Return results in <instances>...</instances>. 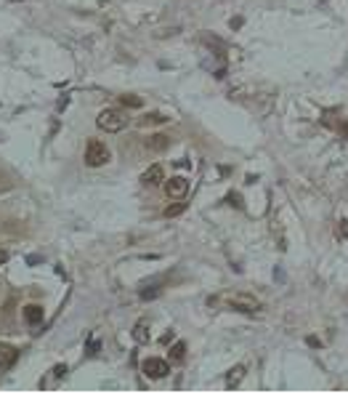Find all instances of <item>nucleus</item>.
Instances as JSON below:
<instances>
[{
  "label": "nucleus",
  "instance_id": "nucleus-17",
  "mask_svg": "<svg viewBox=\"0 0 348 394\" xmlns=\"http://www.w3.org/2000/svg\"><path fill=\"white\" fill-rule=\"evenodd\" d=\"M67 376V365H56L54 368V378H64Z\"/></svg>",
  "mask_w": 348,
  "mask_h": 394
},
{
  "label": "nucleus",
  "instance_id": "nucleus-15",
  "mask_svg": "<svg viewBox=\"0 0 348 394\" xmlns=\"http://www.w3.org/2000/svg\"><path fill=\"white\" fill-rule=\"evenodd\" d=\"M186 211V203H176V205H167V208H165V216H167V219H173V216H181Z\"/></svg>",
  "mask_w": 348,
  "mask_h": 394
},
{
  "label": "nucleus",
  "instance_id": "nucleus-2",
  "mask_svg": "<svg viewBox=\"0 0 348 394\" xmlns=\"http://www.w3.org/2000/svg\"><path fill=\"white\" fill-rule=\"evenodd\" d=\"M226 304L231 312H242V314H258L260 312V301L258 298H252L247 293H237V296H229Z\"/></svg>",
  "mask_w": 348,
  "mask_h": 394
},
{
  "label": "nucleus",
  "instance_id": "nucleus-14",
  "mask_svg": "<svg viewBox=\"0 0 348 394\" xmlns=\"http://www.w3.org/2000/svg\"><path fill=\"white\" fill-rule=\"evenodd\" d=\"M16 354H19L16 349H8V346H3V344H0V360L6 357V368H8V365H11V362L16 360Z\"/></svg>",
  "mask_w": 348,
  "mask_h": 394
},
{
  "label": "nucleus",
  "instance_id": "nucleus-12",
  "mask_svg": "<svg viewBox=\"0 0 348 394\" xmlns=\"http://www.w3.org/2000/svg\"><path fill=\"white\" fill-rule=\"evenodd\" d=\"M162 123H167L165 115H160V112H149V115L141 120V126H162Z\"/></svg>",
  "mask_w": 348,
  "mask_h": 394
},
{
  "label": "nucleus",
  "instance_id": "nucleus-18",
  "mask_svg": "<svg viewBox=\"0 0 348 394\" xmlns=\"http://www.w3.org/2000/svg\"><path fill=\"white\" fill-rule=\"evenodd\" d=\"M337 131H340L343 139H348V123H337Z\"/></svg>",
  "mask_w": 348,
  "mask_h": 394
},
{
  "label": "nucleus",
  "instance_id": "nucleus-13",
  "mask_svg": "<svg viewBox=\"0 0 348 394\" xmlns=\"http://www.w3.org/2000/svg\"><path fill=\"white\" fill-rule=\"evenodd\" d=\"M184 357H186V344H184V341H178V344H173V349H170V360L181 362Z\"/></svg>",
  "mask_w": 348,
  "mask_h": 394
},
{
  "label": "nucleus",
  "instance_id": "nucleus-8",
  "mask_svg": "<svg viewBox=\"0 0 348 394\" xmlns=\"http://www.w3.org/2000/svg\"><path fill=\"white\" fill-rule=\"evenodd\" d=\"M242 378H245V365H234V368L226 373V386L229 389H237L239 383H242Z\"/></svg>",
  "mask_w": 348,
  "mask_h": 394
},
{
  "label": "nucleus",
  "instance_id": "nucleus-9",
  "mask_svg": "<svg viewBox=\"0 0 348 394\" xmlns=\"http://www.w3.org/2000/svg\"><path fill=\"white\" fill-rule=\"evenodd\" d=\"M24 320L29 325H40V323H43V306H37V304L24 306Z\"/></svg>",
  "mask_w": 348,
  "mask_h": 394
},
{
  "label": "nucleus",
  "instance_id": "nucleus-3",
  "mask_svg": "<svg viewBox=\"0 0 348 394\" xmlns=\"http://www.w3.org/2000/svg\"><path fill=\"white\" fill-rule=\"evenodd\" d=\"M109 160V149L104 147L101 141H88V147H85V165H91V168H99V165H104Z\"/></svg>",
  "mask_w": 348,
  "mask_h": 394
},
{
  "label": "nucleus",
  "instance_id": "nucleus-1",
  "mask_svg": "<svg viewBox=\"0 0 348 394\" xmlns=\"http://www.w3.org/2000/svg\"><path fill=\"white\" fill-rule=\"evenodd\" d=\"M125 123H128V117H125L120 109H101L99 117H96V126H99L101 131H109V133L122 131Z\"/></svg>",
  "mask_w": 348,
  "mask_h": 394
},
{
  "label": "nucleus",
  "instance_id": "nucleus-16",
  "mask_svg": "<svg viewBox=\"0 0 348 394\" xmlns=\"http://www.w3.org/2000/svg\"><path fill=\"white\" fill-rule=\"evenodd\" d=\"M157 296H160V288H152V290H141V298H144V301H152V298H157Z\"/></svg>",
  "mask_w": 348,
  "mask_h": 394
},
{
  "label": "nucleus",
  "instance_id": "nucleus-11",
  "mask_svg": "<svg viewBox=\"0 0 348 394\" xmlns=\"http://www.w3.org/2000/svg\"><path fill=\"white\" fill-rule=\"evenodd\" d=\"M120 104L122 107H130V109H141L144 107V99L133 96V93H125V96H120Z\"/></svg>",
  "mask_w": 348,
  "mask_h": 394
},
{
  "label": "nucleus",
  "instance_id": "nucleus-5",
  "mask_svg": "<svg viewBox=\"0 0 348 394\" xmlns=\"http://www.w3.org/2000/svg\"><path fill=\"white\" fill-rule=\"evenodd\" d=\"M165 192H167V197L181 200V197L189 192V179H184V176H173V179H167L165 181Z\"/></svg>",
  "mask_w": 348,
  "mask_h": 394
},
{
  "label": "nucleus",
  "instance_id": "nucleus-7",
  "mask_svg": "<svg viewBox=\"0 0 348 394\" xmlns=\"http://www.w3.org/2000/svg\"><path fill=\"white\" fill-rule=\"evenodd\" d=\"M167 144H170V139H167L165 133H154V136L146 139V149H152V152H162V149H167Z\"/></svg>",
  "mask_w": 348,
  "mask_h": 394
},
{
  "label": "nucleus",
  "instance_id": "nucleus-4",
  "mask_svg": "<svg viewBox=\"0 0 348 394\" xmlns=\"http://www.w3.org/2000/svg\"><path fill=\"white\" fill-rule=\"evenodd\" d=\"M144 373L149 378L154 381H160L165 378L167 373H170V365H167V360H160V357H149V360H144Z\"/></svg>",
  "mask_w": 348,
  "mask_h": 394
},
{
  "label": "nucleus",
  "instance_id": "nucleus-10",
  "mask_svg": "<svg viewBox=\"0 0 348 394\" xmlns=\"http://www.w3.org/2000/svg\"><path fill=\"white\" fill-rule=\"evenodd\" d=\"M133 338L139 341V344H146V341H149V325H146V323H136Z\"/></svg>",
  "mask_w": 348,
  "mask_h": 394
},
{
  "label": "nucleus",
  "instance_id": "nucleus-21",
  "mask_svg": "<svg viewBox=\"0 0 348 394\" xmlns=\"http://www.w3.org/2000/svg\"><path fill=\"white\" fill-rule=\"evenodd\" d=\"M340 232L348 237V221H340Z\"/></svg>",
  "mask_w": 348,
  "mask_h": 394
},
{
  "label": "nucleus",
  "instance_id": "nucleus-20",
  "mask_svg": "<svg viewBox=\"0 0 348 394\" xmlns=\"http://www.w3.org/2000/svg\"><path fill=\"white\" fill-rule=\"evenodd\" d=\"M167 341H173V330H167V333L162 336V344H167Z\"/></svg>",
  "mask_w": 348,
  "mask_h": 394
},
{
  "label": "nucleus",
  "instance_id": "nucleus-6",
  "mask_svg": "<svg viewBox=\"0 0 348 394\" xmlns=\"http://www.w3.org/2000/svg\"><path fill=\"white\" fill-rule=\"evenodd\" d=\"M141 181H144L146 186H157V184H162V181H165V171H162V165H152L149 171H144Z\"/></svg>",
  "mask_w": 348,
  "mask_h": 394
},
{
  "label": "nucleus",
  "instance_id": "nucleus-19",
  "mask_svg": "<svg viewBox=\"0 0 348 394\" xmlns=\"http://www.w3.org/2000/svg\"><path fill=\"white\" fill-rule=\"evenodd\" d=\"M6 261H8V253H6V251H3V248H0V266H3V264H6Z\"/></svg>",
  "mask_w": 348,
  "mask_h": 394
}]
</instances>
